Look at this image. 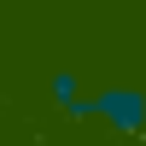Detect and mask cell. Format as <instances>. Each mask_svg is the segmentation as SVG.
I'll return each mask as SVG.
<instances>
[{"mask_svg": "<svg viewBox=\"0 0 146 146\" xmlns=\"http://www.w3.org/2000/svg\"><path fill=\"white\" fill-rule=\"evenodd\" d=\"M76 123H94V129H105V135L140 140L146 135V88L140 82H100V88L82 94Z\"/></svg>", "mask_w": 146, "mask_h": 146, "instance_id": "1", "label": "cell"}, {"mask_svg": "<svg viewBox=\"0 0 146 146\" xmlns=\"http://www.w3.org/2000/svg\"><path fill=\"white\" fill-rule=\"evenodd\" d=\"M82 94H88V82H82L76 70H53V76H47V100H53L70 123H76V111H82Z\"/></svg>", "mask_w": 146, "mask_h": 146, "instance_id": "2", "label": "cell"}]
</instances>
